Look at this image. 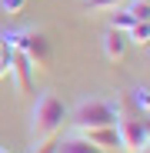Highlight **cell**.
I'll return each mask as SVG.
<instances>
[{"instance_id":"18","label":"cell","mask_w":150,"mask_h":153,"mask_svg":"<svg viewBox=\"0 0 150 153\" xmlns=\"http://www.w3.org/2000/svg\"><path fill=\"white\" fill-rule=\"evenodd\" d=\"M0 153H7V150H4V146H0Z\"/></svg>"},{"instance_id":"5","label":"cell","mask_w":150,"mask_h":153,"mask_svg":"<svg viewBox=\"0 0 150 153\" xmlns=\"http://www.w3.org/2000/svg\"><path fill=\"white\" fill-rule=\"evenodd\" d=\"M7 73L13 76V83H17V93H30L34 87V67L30 60L20 53V50H10V63H7Z\"/></svg>"},{"instance_id":"14","label":"cell","mask_w":150,"mask_h":153,"mask_svg":"<svg viewBox=\"0 0 150 153\" xmlns=\"http://www.w3.org/2000/svg\"><path fill=\"white\" fill-rule=\"evenodd\" d=\"M7 63H10V47L4 43V37H0V76L7 73Z\"/></svg>"},{"instance_id":"10","label":"cell","mask_w":150,"mask_h":153,"mask_svg":"<svg viewBox=\"0 0 150 153\" xmlns=\"http://www.w3.org/2000/svg\"><path fill=\"white\" fill-rule=\"evenodd\" d=\"M123 10H127L134 20H147V17H150V4H147V0H127Z\"/></svg>"},{"instance_id":"15","label":"cell","mask_w":150,"mask_h":153,"mask_svg":"<svg viewBox=\"0 0 150 153\" xmlns=\"http://www.w3.org/2000/svg\"><path fill=\"white\" fill-rule=\"evenodd\" d=\"M30 153H57V140H43V143H34Z\"/></svg>"},{"instance_id":"17","label":"cell","mask_w":150,"mask_h":153,"mask_svg":"<svg viewBox=\"0 0 150 153\" xmlns=\"http://www.w3.org/2000/svg\"><path fill=\"white\" fill-rule=\"evenodd\" d=\"M137 153H150V150H147V146H140V150H137Z\"/></svg>"},{"instance_id":"9","label":"cell","mask_w":150,"mask_h":153,"mask_svg":"<svg viewBox=\"0 0 150 153\" xmlns=\"http://www.w3.org/2000/svg\"><path fill=\"white\" fill-rule=\"evenodd\" d=\"M127 40H130V43H140V47H143V43L150 40V23H147V20L134 23V27L127 30Z\"/></svg>"},{"instance_id":"3","label":"cell","mask_w":150,"mask_h":153,"mask_svg":"<svg viewBox=\"0 0 150 153\" xmlns=\"http://www.w3.org/2000/svg\"><path fill=\"white\" fill-rule=\"evenodd\" d=\"M120 120V100L117 97H90L80 100L73 110V126L90 130V126H117Z\"/></svg>"},{"instance_id":"1","label":"cell","mask_w":150,"mask_h":153,"mask_svg":"<svg viewBox=\"0 0 150 153\" xmlns=\"http://www.w3.org/2000/svg\"><path fill=\"white\" fill-rule=\"evenodd\" d=\"M70 117L67 103L57 97V93H40L37 97V107H34V120H30V137L34 143H43V140H54L60 130H63V120Z\"/></svg>"},{"instance_id":"7","label":"cell","mask_w":150,"mask_h":153,"mask_svg":"<svg viewBox=\"0 0 150 153\" xmlns=\"http://www.w3.org/2000/svg\"><path fill=\"white\" fill-rule=\"evenodd\" d=\"M80 137H87L97 150H117L120 137H117V126H90V130H77Z\"/></svg>"},{"instance_id":"8","label":"cell","mask_w":150,"mask_h":153,"mask_svg":"<svg viewBox=\"0 0 150 153\" xmlns=\"http://www.w3.org/2000/svg\"><path fill=\"white\" fill-rule=\"evenodd\" d=\"M57 153H104V150H97L87 137H70V140H63V143H57Z\"/></svg>"},{"instance_id":"11","label":"cell","mask_w":150,"mask_h":153,"mask_svg":"<svg viewBox=\"0 0 150 153\" xmlns=\"http://www.w3.org/2000/svg\"><path fill=\"white\" fill-rule=\"evenodd\" d=\"M134 23H140V20H134L127 10H117V13L110 17V27H113V30H123V33H127V30L134 27Z\"/></svg>"},{"instance_id":"16","label":"cell","mask_w":150,"mask_h":153,"mask_svg":"<svg viewBox=\"0 0 150 153\" xmlns=\"http://www.w3.org/2000/svg\"><path fill=\"white\" fill-rule=\"evenodd\" d=\"M134 100H137V107L147 113V103H150V100H147V87H137V90H134Z\"/></svg>"},{"instance_id":"2","label":"cell","mask_w":150,"mask_h":153,"mask_svg":"<svg viewBox=\"0 0 150 153\" xmlns=\"http://www.w3.org/2000/svg\"><path fill=\"white\" fill-rule=\"evenodd\" d=\"M4 43L10 50H20L34 70H50V63H54V47L43 30H13V33H4Z\"/></svg>"},{"instance_id":"12","label":"cell","mask_w":150,"mask_h":153,"mask_svg":"<svg viewBox=\"0 0 150 153\" xmlns=\"http://www.w3.org/2000/svg\"><path fill=\"white\" fill-rule=\"evenodd\" d=\"M120 4H127V0H90V10H117Z\"/></svg>"},{"instance_id":"13","label":"cell","mask_w":150,"mask_h":153,"mask_svg":"<svg viewBox=\"0 0 150 153\" xmlns=\"http://www.w3.org/2000/svg\"><path fill=\"white\" fill-rule=\"evenodd\" d=\"M0 7H4V13H20L27 7V0H0Z\"/></svg>"},{"instance_id":"4","label":"cell","mask_w":150,"mask_h":153,"mask_svg":"<svg viewBox=\"0 0 150 153\" xmlns=\"http://www.w3.org/2000/svg\"><path fill=\"white\" fill-rule=\"evenodd\" d=\"M117 137H120V150L123 153H137L140 146L150 143V126L147 120L134 117V120H117Z\"/></svg>"},{"instance_id":"6","label":"cell","mask_w":150,"mask_h":153,"mask_svg":"<svg viewBox=\"0 0 150 153\" xmlns=\"http://www.w3.org/2000/svg\"><path fill=\"white\" fill-rule=\"evenodd\" d=\"M100 43H104V57L107 60H123V57H127V33H123V30H113V27H107L104 30V37H100Z\"/></svg>"}]
</instances>
